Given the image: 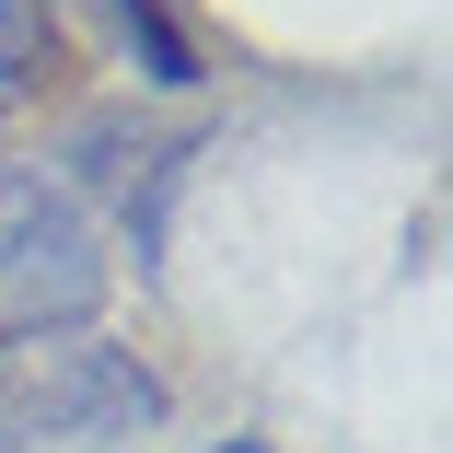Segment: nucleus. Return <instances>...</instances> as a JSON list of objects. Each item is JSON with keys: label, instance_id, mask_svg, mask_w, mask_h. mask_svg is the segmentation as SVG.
I'll use <instances>...</instances> for the list:
<instances>
[{"label": "nucleus", "instance_id": "f257e3e1", "mask_svg": "<svg viewBox=\"0 0 453 453\" xmlns=\"http://www.w3.org/2000/svg\"><path fill=\"white\" fill-rule=\"evenodd\" d=\"M140 430H163V372L105 326L0 337V453H94Z\"/></svg>", "mask_w": 453, "mask_h": 453}, {"label": "nucleus", "instance_id": "20e7f679", "mask_svg": "<svg viewBox=\"0 0 453 453\" xmlns=\"http://www.w3.org/2000/svg\"><path fill=\"white\" fill-rule=\"evenodd\" d=\"M210 453H280V441H244V430H233V441H210Z\"/></svg>", "mask_w": 453, "mask_h": 453}, {"label": "nucleus", "instance_id": "7ed1b4c3", "mask_svg": "<svg viewBox=\"0 0 453 453\" xmlns=\"http://www.w3.org/2000/svg\"><path fill=\"white\" fill-rule=\"evenodd\" d=\"M58 47H70L58 0H0V128L58 94Z\"/></svg>", "mask_w": 453, "mask_h": 453}, {"label": "nucleus", "instance_id": "f03ea898", "mask_svg": "<svg viewBox=\"0 0 453 453\" xmlns=\"http://www.w3.org/2000/svg\"><path fill=\"white\" fill-rule=\"evenodd\" d=\"M117 291V244L47 163L0 151V337H70Z\"/></svg>", "mask_w": 453, "mask_h": 453}]
</instances>
